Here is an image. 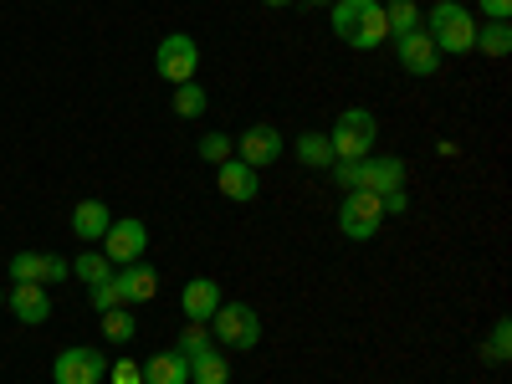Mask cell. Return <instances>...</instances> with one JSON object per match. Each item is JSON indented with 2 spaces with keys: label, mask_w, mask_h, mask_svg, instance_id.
Here are the masks:
<instances>
[{
  "label": "cell",
  "mask_w": 512,
  "mask_h": 384,
  "mask_svg": "<svg viewBox=\"0 0 512 384\" xmlns=\"http://www.w3.org/2000/svg\"><path fill=\"white\" fill-rule=\"evenodd\" d=\"M287 144H282V134L272 123H251L246 134L236 139V159L241 164H251V169H267V164H277V154H282Z\"/></svg>",
  "instance_id": "7c38bea8"
},
{
  "label": "cell",
  "mask_w": 512,
  "mask_h": 384,
  "mask_svg": "<svg viewBox=\"0 0 512 384\" xmlns=\"http://www.w3.org/2000/svg\"><path fill=\"white\" fill-rule=\"evenodd\" d=\"M395 52H400V67H405L410 77H436V72H441V52H436V41L425 36V31L395 36Z\"/></svg>",
  "instance_id": "4fadbf2b"
},
{
  "label": "cell",
  "mask_w": 512,
  "mask_h": 384,
  "mask_svg": "<svg viewBox=\"0 0 512 384\" xmlns=\"http://www.w3.org/2000/svg\"><path fill=\"white\" fill-rule=\"evenodd\" d=\"M205 349H216V338H210V323H190V328L180 333V354L195 359V354H205Z\"/></svg>",
  "instance_id": "83f0119b"
},
{
  "label": "cell",
  "mask_w": 512,
  "mask_h": 384,
  "mask_svg": "<svg viewBox=\"0 0 512 384\" xmlns=\"http://www.w3.org/2000/svg\"><path fill=\"white\" fill-rule=\"evenodd\" d=\"M0 308H6V292H0Z\"/></svg>",
  "instance_id": "836d02e7"
},
{
  "label": "cell",
  "mask_w": 512,
  "mask_h": 384,
  "mask_svg": "<svg viewBox=\"0 0 512 384\" xmlns=\"http://www.w3.org/2000/svg\"><path fill=\"white\" fill-rule=\"evenodd\" d=\"M134 333H139V318L128 308H108L103 313V338L108 344H134Z\"/></svg>",
  "instance_id": "d4e9b609"
},
{
  "label": "cell",
  "mask_w": 512,
  "mask_h": 384,
  "mask_svg": "<svg viewBox=\"0 0 512 384\" xmlns=\"http://www.w3.org/2000/svg\"><path fill=\"white\" fill-rule=\"evenodd\" d=\"M507 359H512V323H507V318H497V323H492V333L482 338V364L502 369Z\"/></svg>",
  "instance_id": "44dd1931"
},
{
  "label": "cell",
  "mask_w": 512,
  "mask_h": 384,
  "mask_svg": "<svg viewBox=\"0 0 512 384\" xmlns=\"http://www.w3.org/2000/svg\"><path fill=\"white\" fill-rule=\"evenodd\" d=\"M420 31L436 41V52H451V57L477 52V21L461 0H436L431 11H420Z\"/></svg>",
  "instance_id": "3957f363"
},
{
  "label": "cell",
  "mask_w": 512,
  "mask_h": 384,
  "mask_svg": "<svg viewBox=\"0 0 512 384\" xmlns=\"http://www.w3.org/2000/svg\"><path fill=\"white\" fill-rule=\"evenodd\" d=\"M384 26H390V41L405 31H420V6L415 0H384Z\"/></svg>",
  "instance_id": "7402d4cb"
},
{
  "label": "cell",
  "mask_w": 512,
  "mask_h": 384,
  "mask_svg": "<svg viewBox=\"0 0 512 384\" xmlns=\"http://www.w3.org/2000/svg\"><path fill=\"white\" fill-rule=\"evenodd\" d=\"M216 185H221V195L236 200V205H251L256 195H262V180H256V169L241 164L236 154H231L226 164H216Z\"/></svg>",
  "instance_id": "2e32d148"
},
{
  "label": "cell",
  "mask_w": 512,
  "mask_h": 384,
  "mask_svg": "<svg viewBox=\"0 0 512 384\" xmlns=\"http://www.w3.org/2000/svg\"><path fill=\"white\" fill-rule=\"evenodd\" d=\"M328 144H333V164L338 159H364V154H374V144H379V118L369 113V108H344L338 113V123L328 128Z\"/></svg>",
  "instance_id": "277c9868"
},
{
  "label": "cell",
  "mask_w": 512,
  "mask_h": 384,
  "mask_svg": "<svg viewBox=\"0 0 512 384\" xmlns=\"http://www.w3.org/2000/svg\"><path fill=\"white\" fill-rule=\"evenodd\" d=\"M354 190L379 195L384 216H405V210H410V195H405V159H395V154H364V159L354 164Z\"/></svg>",
  "instance_id": "7a4b0ae2"
},
{
  "label": "cell",
  "mask_w": 512,
  "mask_h": 384,
  "mask_svg": "<svg viewBox=\"0 0 512 384\" xmlns=\"http://www.w3.org/2000/svg\"><path fill=\"white\" fill-rule=\"evenodd\" d=\"M210 338H216L221 349H256L262 344V318H256L251 303H221L216 318H210Z\"/></svg>",
  "instance_id": "5b68a950"
},
{
  "label": "cell",
  "mask_w": 512,
  "mask_h": 384,
  "mask_svg": "<svg viewBox=\"0 0 512 384\" xmlns=\"http://www.w3.org/2000/svg\"><path fill=\"white\" fill-rule=\"evenodd\" d=\"M195 154H200L205 164H226V159L236 154V139H231V134H205V139L195 144Z\"/></svg>",
  "instance_id": "4316f807"
},
{
  "label": "cell",
  "mask_w": 512,
  "mask_h": 384,
  "mask_svg": "<svg viewBox=\"0 0 512 384\" xmlns=\"http://www.w3.org/2000/svg\"><path fill=\"white\" fill-rule=\"evenodd\" d=\"M144 384H190V359L180 349H164L144 359Z\"/></svg>",
  "instance_id": "ac0fdd59"
},
{
  "label": "cell",
  "mask_w": 512,
  "mask_h": 384,
  "mask_svg": "<svg viewBox=\"0 0 512 384\" xmlns=\"http://www.w3.org/2000/svg\"><path fill=\"white\" fill-rule=\"evenodd\" d=\"M113 292H118V303H123V308L154 303V297H159V272L144 267V262H128V267L113 272Z\"/></svg>",
  "instance_id": "8fae6325"
},
{
  "label": "cell",
  "mask_w": 512,
  "mask_h": 384,
  "mask_svg": "<svg viewBox=\"0 0 512 384\" xmlns=\"http://www.w3.org/2000/svg\"><path fill=\"white\" fill-rule=\"evenodd\" d=\"M103 379H108V354L103 349L77 344V349H62L52 359V384H103Z\"/></svg>",
  "instance_id": "9c48e42d"
},
{
  "label": "cell",
  "mask_w": 512,
  "mask_h": 384,
  "mask_svg": "<svg viewBox=\"0 0 512 384\" xmlns=\"http://www.w3.org/2000/svg\"><path fill=\"white\" fill-rule=\"evenodd\" d=\"M379 6H384V0H379Z\"/></svg>",
  "instance_id": "e575fe53"
},
{
  "label": "cell",
  "mask_w": 512,
  "mask_h": 384,
  "mask_svg": "<svg viewBox=\"0 0 512 384\" xmlns=\"http://www.w3.org/2000/svg\"><path fill=\"white\" fill-rule=\"evenodd\" d=\"M72 277L88 282V287H98V282L113 277V262H108L103 251H82V256H72Z\"/></svg>",
  "instance_id": "603a6c76"
},
{
  "label": "cell",
  "mask_w": 512,
  "mask_h": 384,
  "mask_svg": "<svg viewBox=\"0 0 512 384\" xmlns=\"http://www.w3.org/2000/svg\"><path fill=\"white\" fill-rule=\"evenodd\" d=\"M262 6H277L282 11V6H292V0H262Z\"/></svg>",
  "instance_id": "1f68e13d"
},
{
  "label": "cell",
  "mask_w": 512,
  "mask_h": 384,
  "mask_svg": "<svg viewBox=\"0 0 512 384\" xmlns=\"http://www.w3.org/2000/svg\"><path fill=\"white\" fill-rule=\"evenodd\" d=\"M477 47H482V57H507V52H512V26H507V21L477 26Z\"/></svg>",
  "instance_id": "cb8c5ba5"
},
{
  "label": "cell",
  "mask_w": 512,
  "mask_h": 384,
  "mask_svg": "<svg viewBox=\"0 0 512 384\" xmlns=\"http://www.w3.org/2000/svg\"><path fill=\"white\" fill-rule=\"evenodd\" d=\"M205 113V88L200 82H180L175 88V118H200Z\"/></svg>",
  "instance_id": "484cf974"
},
{
  "label": "cell",
  "mask_w": 512,
  "mask_h": 384,
  "mask_svg": "<svg viewBox=\"0 0 512 384\" xmlns=\"http://www.w3.org/2000/svg\"><path fill=\"white\" fill-rule=\"evenodd\" d=\"M154 67H159V77L169 82V88H180V82H195V72H200V47H195V36H185V31L159 36Z\"/></svg>",
  "instance_id": "8992f818"
},
{
  "label": "cell",
  "mask_w": 512,
  "mask_h": 384,
  "mask_svg": "<svg viewBox=\"0 0 512 384\" xmlns=\"http://www.w3.org/2000/svg\"><path fill=\"white\" fill-rule=\"evenodd\" d=\"M482 16L487 21H507L512 16V0H482Z\"/></svg>",
  "instance_id": "4dcf8cb0"
},
{
  "label": "cell",
  "mask_w": 512,
  "mask_h": 384,
  "mask_svg": "<svg viewBox=\"0 0 512 384\" xmlns=\"http://www.w3.org/2000/svg\"><path fill=\"white\" fill-rule=\"evenodd\" d=\"M93 308H98V313H108V308H123V303H118V292H113V277L93 287Z\"/></svg>",
  "instance_id": "f546056e"
},
{
  "label": "cell",
  "mask_w": 512,
  "mask_h": 384,
  "mask_svg": "<svg viewBox=\"0 0 512 384\" xmlns=\"http://www.w3.org/2000/svg\"><path fill=\"white\" fill-rule=\"evenodd\" d=\"M379 226H384V205H379V195H369V190H349L344 205H338V231H344L349 241H374Z\"/></svg>",
  "instance_id": "52a82bcc"
},
{
  "label": "cell",
  "mask_w": 512,
  "mask_h": 384,
  "mask_svg": "<svg viewBox=\"0 0 512 384\" xmlns=\"http://www.w3.org/2000/svg\"><path fill=\"white\" fill-rule=\"evenodd\" d=\"M333 36L354 52H374L390 41V26H384V6L379 0H333Z\"/></svg>",
  "instance_id": "6da1fadb"
},
{
  "label": "cell",
  "mask_w": 512,
  "mask_h": 384,
  "mask_svg": "<svg viewBox=\"0 0 512 384\" xmlns=\"http://www.w3.org/2000/svg\"><path fill=\"white\" fill-rule=\"evenodd\" d=\"M303 6H333V0H303Z\"/></svg>",
  "instance_id": "d6a6232c"
},
{
  "label": "cell",
  "mask_w": 512,
  "mask_h": 384,
  "mask_svg": "<svg viewBox=\"0 0 512 384\" xmlns=\"http://www.w3.org/2000/svg\"><path fill=\"white\" fill-rule=\"evenodd\" d=\"M292 159L303 164V169H333V144H328V134H303V139H297V149H292Z\"/></svg>",
  "instance_id": "ffe728a7"
},
{
  "label": "cell",
  "mask_w": 512,
  "mask_h": 384,
  "mask_svg": "<svg viewBox=\"0 0 512 384\" xmlns=\"http://www.w3.org/2000/svg\"><path fill=\"white\" fill-rule=\"evenodd\" d=\"M11 277L16 282H67L72 277V262L67 256H57V251H16L11 256Z\"/></svg>",
  "instance_id": "30bf717a"
},
{
  "label": "cell",
  "mask_w": 512,
  "mask_h": 384,
  "mask_svg": "<svg viewBox=\"0 0 512 384\" xmlns=\"http://www.w3.org/2000/svg\"><path fill=\"white\" fill-rule=\"evenodd\" d=\"M108 226H113V216H108V205H103V200L88 195V200H77V205H72V236H77V241L98 246Z\"/></svg>",
  "instance_id": "e0dca14e"
},
{
  "label": "cell",
  "mask_w": 512,
  "mask_h": 384,
  "mask_svg": "<svg viewBox=\"0 0 512 384\" xmlns=\"http://www.w3.org/2000/svg\"><path fill=\"white\" fill-rule=\"evenodd\" d=\"M190 384H231V359L226 349H205L190 359Z\"/></svg>",
  "instance_id": "d6986e66"
},
{
  "label": "cell",
  "mask_w": 512,
  "mask_h": 384,
  "mask_svg": "<svg viewBox=\"0 0 512 384\" xmlns=\"http://www.w3.org/2000/svg\"><path fill=\"white\" fill-rule=\"evenodd\" d=\"M108 374H113V384H144V364H134V359H123V364H113Z\"/></svg>",
  "instance_id": "f1b7e54d"
},
{
  "label": "cell",
  "mask_w": 512,
  "mask_h": 384,
  "mask_svg": "<svg viewBox=\"0 0 512 384\" xmlns=\"http://www.w3.org/2000/svg\"><path fill=\"white\" fill-rule=\"evenodd\" d=\"M6 308H11L26 328H36V323L52 318V297H47V287H41V282H16V287L6 292Z\"/></svg>",
  "instance_id": "9a60e30c"
},
{
  "label": "cell",
  "mask_w": 512,
  "mask_h": 384,
  "mask_svg": "<svg viewBox=\"0 0 512 384\" xmlns=\"http://www.w3.org/2000/svg\"><path fill=\"white\" fill-rule=\"evenodd\" d=\"M221 303H226V297H221V282L216 277H190L185 292H180V308H185L190 323H210Z\"/></svg>",
  "instance_id": "5bb4252c"
},
{
  "label": "cell",
  "mask_w": 512,
  "mask_h": 384,
  "mask_svg": "<svg viewBox=\"0 0 512 384\" xmlns=\"http://www.w3.org/2000/svg\"><path fill=\"white\" fill-rule=\"evenodd\" d=\"M103 256L113 262V272L118 267H128V262H144V251H149V226L139 221V216H123V221H113L108 231H103Z\"/></svg>",
  "instance_id": "ba28073f"
}]
</instances>
